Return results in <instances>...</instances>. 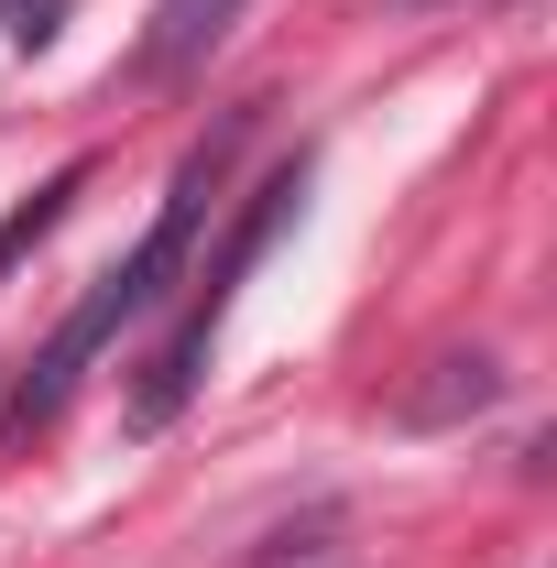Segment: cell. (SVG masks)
<instances>
[{"instance_id": "1", "label": "cell", "mask_w": 557, "mask_h": 568, "mask_svg": "<svg viewBox=\"0 0 557 568\" xmlns=\"http://www.w3.org/2000/svg\"><path fill=\"white\" fill-rule=\"evenodd\" d=\"M252 132H263V99H252V110H230V121H219V132L198 142L186 164H175V186H164L153 230H142L132 252L88 284V295H77L67 317H55V339L22 361V383L0 394V437H33V426H55V416H67V394L99 372V351H110L121 328H142V317H153V306L186 284V252H198V230H209V209H219V186H230V164H241V142H252Z\"/></svg>"}, {"instance_id": "2", "label": "cell", "mask_w": 557, "mask_h": 568, "mask_svg": "<svg viewBox=\"0 0 557 568\" xmlns=\"http://www.w3.org/2000/svg\"><path fill=\"white\" fill-rule=\"evenodd\" d=\"M306 209V153L295 164H274L252 197H241V219H230V241H219V263L198 284H186V306H175V328H164V351L142 361V383H132V437H164V426L186 416V394H198V361H209L219 339V317H230V295H241V274L274 252V230Z\"/></svg>"}, {"instance_id": "3", "label": "cell", "mask_w": 557, "mask_h": 568, "mask_svg": "<svg viewBox=\"0 0 557 568\" xmlns=\"http://www.w3.org/2000/svg\"><path fill=\"white\" fill-rule=\"evenodd\" d=\"M492 405H503V361L492 351H448V361H426V383H405L394 416L405 426H459V416H492Z\"/></svg>"}, {"instance_id": "4", "label": "cell", "mask_w": 557, "mask_h": 568, "mask_svg": "<svg viewBox=\"0 0 557 568\" xmlns=\"http://www.w3.org/2000/svg\"><path fill=\"white\" fill-rule=\"evenodd\" d=\"M230 22H241V0H153V22L132 44V77H186Z\"/></svg>"}, {"instance_id": "5", "label": "cell", "mask_w": 557, "mask_h": 568, "mask_svg": "<svg viewBox=\"0 0 557 568\" xmlns=\"http://www.w3.org/2000/svg\"><path fill=\"white\" fill-rule=\"evenodd\" d=\"M77 186H88V164H67V175H44V186H33L22 209L0 219V284H11V263H22V252H33V241H44V230H55V219L77 209Z\"/></svg>"}]
</instances>
